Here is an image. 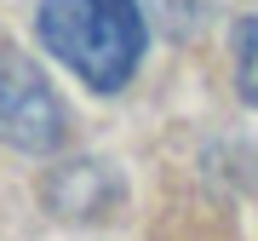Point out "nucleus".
<instances>
[{"instance_id": "obj_1", "label": "nucleus", "mask_w": 258, "mask_h": 241, "mask_svg": "<svg viewBox=\"0 0 258 241\" xmlns=\"http://www.w3.org/2000/svg\"><path fill=\"white\" fill-rule=\"evenodd\" d=\"M40 46L75 69L92 92H120L144 64V6L138 0H40Z\"/></svg>"}, {"instance_id": "obj_2", "label": "nucleus", "mask_w": 258, "mask_h": 241, "mask_svg": "<svg viewBox=\"0 0 258 241\" xmlns=\"http://www.w3.org/2000/svg\"><path fill=\"white\" fill-rule=\"evenodd\" d=\"M69 132V115L57 103L46 69L12 40H0V144L23 155H52Z\"/></svg>"}, {"instance_id": "obj_3", "label": "nucleus", "mask_w": 258, "mask_h": 241, "mask_svg": "<svg viewBox=\"0 0 258 241\" xmlns=\"http://www.w3.org/2000/svg\"><path fill=\"white\" fill-rule=\"evenodd\" d=\"M235 92L258 109V12L235 23Z\"/></svg>"}]
</instances>
